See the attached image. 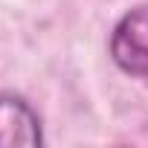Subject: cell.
Returning <instances> with one entry per match:
<instances>
[{
	"label": "cell",
	"instance_id": "1",
	"mask_svg": "<svg viewBox=\"0 0 148 148\" xmlns=\"http://www.w3.org/2000/svg\"><path fill=\"white\" fill-rule=\"evenodd\" d=\"M110 58L122 73L148 82V6L131 9L113 26Z\"/></svg>",
	"mask_w": 148,
	"mask_h": 148
},
{
	"label": "cell",
	"instance_id": "2",
	"mask_svg": "<svg viewBox=\"0 0 148 148\" xmlns=\"http://www.w3.org/2000/svg\"><path fill=\"white\" fill-rule=\"evenodd\" d=\"M41 119L32 105L15 93H0V148L41 145Z\"/></svg>",
	"mask_w": 148,
	"mask_h": 148
}]
</instances>
